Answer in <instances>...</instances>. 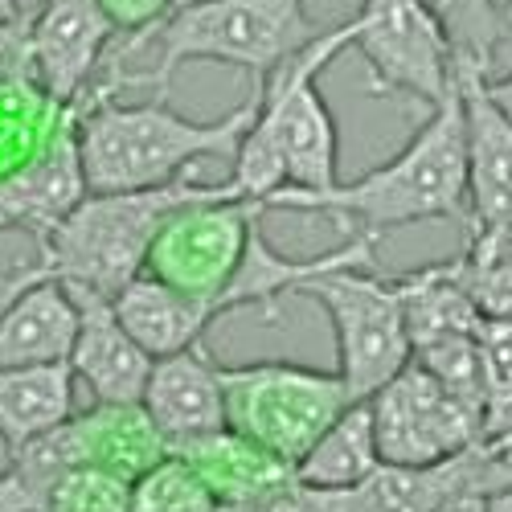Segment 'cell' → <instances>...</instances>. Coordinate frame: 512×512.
Returning <instances> with one entry per match:
<instances>
[{"label":"cell","mask_w":512,"mask_h":512,"mask_svg":"<svg viewBox=\"0 0 512 512\" xmlns=\"http://www.w3.org/2000/svg\"><path fill=\"white\" fill-rule=\"evenodd\" d=\"M349 46L353 25L345 21L259 82V111L230 168V185L242 197L267 205L275 193H328L340 185V132L320 95V74Z\"/></svg>","instance_id":"6da1fadb"},{"label":"cell","mask_w":512,"mask_h":512,"mask_svg":"<svg viewBox=\"0 0 512 512\" xmlns=\"http://www.w3.org/2000/svg\"><path fill=\"white\" fill-rule=\"evenodd\" d=\"M267 209H300L328 213L349 222L353 234H390L414 222H459L467 230L472 205H467V132H463V95L459 78L455 91L431 111L414 140L373 173L357 181H340L328 193H275Z\"/></svg>","instance_id":"7a4b0ae2"},{"label":"cell","mask_w":512,"mask_h":512,"mask_svg":"<svg viewBox=\"0 0 512 512\" xmlns=\"http://www.w3.org/2000/svg\"><path fill=\"white\" fill-rule=\"evenodd\" d=\"M156 95L152 103L123 107L115 99L78 107V148L91 193H132L168 185L193 173L197 160L238 152L259 111V87L222 119H185Z\"/></svg>","instance_id":"3957f363"},{"label":"cell","mask_w":512,"mask_h":512,"mask_svg":"<svg viewBox=\"0 0 512 512\" xmlns=\"http://www.w3.org/2000/svg\"><path fill=\"white\" fill-rule=\"evenodd\" d=\"M218 193H238V189L230 185V177L222 185H205V181H197V173H185L177 181L152 185V189L87 193L78 201V209H70L66 218L37 242L41 246L37 259L66 287H87L95 295L115 300L136 275H144L148 250H152L156 234L164 230V222L173 218L177 209L205 201V197H218Z\"/></svg>","instance_id":"277c9868"},{"label":"cell","mask_w":512,"mask_h":512,"mask_svg":"<svg viewBox=\"0 0 512 512\" xmlns=\"http://www.w3.org/2000/svg\"><path fill=\"white\" fill-rule=\"evenodd\" d=\"M152 37L156 66L140 74V87L152 82L156 95H168V78L185 62L238 66L254 82H263L312 46L320 29L308 21L304 0H197V5H181Z\"/></svg>","instance_id":"5b68a950"},{"label":"cell","mask_w":512,"mask_h":512,"mask_svg":"<svg viewBox=\"0 0 512 512\" xmlns=\"http://www.w3.org/2000/svg\"><path fill=\"white\" fill-rule=\"evenodd\" d=\"M226 426L271 455L300 463L328 426L361 398L336 369H312L291 361L222 365Z\"/></svg>","instance_id":"8992f818"},{"label":"cell","mask_w":512,"mask_h":512,"mask_svg":"<svg viewBox=\"0 0 512 512\" xmlns=\"http://www.w3.org/2000/svg\"><path fill=\"white\" fill-rule=\"evenodd\" d=\"M300 295L328 312L336 336V373L349 381L361 402L410 365V336L394 279L369 275L361 267H340L308 279Z\"/></svg>","instance_id":"52a82bcc"},{"label":"cell","mask_w":512,"mask_h":512,"mask_svg":"<svg viewBox=\"0 0 512 512\" xmlns=\"http://www.w3.org/2000/svg\"><path fill=\"white\" fill-rule=\"evenodd\" d=\"M349 25L373 95L414 99L435 111L455 91L451 41L422 0H361Z\"/></svg>","instance_id":"ba28073f"},{"label":"cell","mask_w":512,"mask_h":512,"mask_svg":"<svg viewBox=\"0 0 512 512\" xmlns=\"http://www.w3.org/2000/svg\"><path fill=\"white\" fill-rule=\"evenodd\" d=\"M263 209V201L238 193H218L177 209L156 234L144 275L197 295V300H209L213 312L222 316V291L238 275L250 230L259 226Z\"/></svg>","instance_id":"9c48e42d"},{"label":"cell","mask_w":512,"mask_h":512,"mask_svg":"<svg viewBox=\"0 0 512 512\" xmlns=\"http://www.w3.org/2000/svg\"><path fill=\"white\" fill-rule=\"evenodd\" d=\"M369 410L381 463L422 467L484 443V414L459 394H451L418 361L394 373L369 398Z\"/></svg>","instance_id":"30bf717a"},{"label":"cell","mask_w":512,"mask_h":512,"mask_svg":"<svg viewBox=\"0 0 512 512\" xmlns=\"http://www.w3.org/2000/svg\"><path fill=\"white\" fill-rule=\"evenodd\" d=\"M512 484V455L492 451L488 443H476L451 459L422 463V467H398L381 463L373 476L340 492V512H431L451 496L484 492Z\"/></svg>","instance_id":"8fae6325"},{"label":"cell","mask_w":512,"mask_h":512,"mask_svg":"<svg viewBox=\"0 0 512 512\" xmlns=\"http://www.w3.org/2000/svg\"><path fill=\"white\" fill-rule=\"evenodd\" d=\"M115 37L119 33L99 0H50L29 17L37 87L58 107H78L95 87V74L107 62Z\"/></svg>","instance_id":"7c38bea8"},{"label":"cell","mask_w":512,"mask_h":512,"mask_svg":"<svg viewBox=\"0 0 512 512\" xmlns=\"http://www.w3.org/2000/svg\"><path fill=\"white\" fill-rule=\"evenodd\" d=\"M70 295L78 308V332L66 361L74 381H82L95 402H140L152 377L148 349L123 328L107 295L87 287H70Z\"/></svg>","instance_id":"4fadbf2b"},{"label":"cell","mask_w":512,"mask_h":512,"mask_svg":"<svg viewBox=\"0 0 512 512\" xmlns=\"http://www.w3.org/2000/svg\"><path fill=\"white\" fill-rule=\"evenodd\" d=\"M13 209L17 226L29 230L37 242L46 238L78 201L91 193L87 168H82V148H78V107H66L58 123L50 127V136L41 140V148L13 168L9 177H0Z\"/></svg>","instance_id":"5bb4252c"},{"label":"cell","mask_w":512,"mask_h":512,"mask_svg":"<svg viewBox=\"0 0 512 512\" xmlns=\"http://www.w3.org/2000/svg\"><path fill=\"white\" fill-rule=\"evenodd\" d=\"M140 402L160 426L168 447L209 435V431H222L226 426L222 365L209 357L205 345H189L181 353L156 357Z\"/></svg>","instance_id":"9a60e30c"},{"label":"cell","mask_w":512,"mask_h":512,"mask_svg":"<svg viewBox=\"0 0 512 512\" xmlns=\"http://www.w3.org/2000/svg\"><path fill=\"white\" fill-rule=\"evenodd\" d=\"M459 95H463V132H467V205L472 222L467 230L512 213V119L488 95V74L459 66Z\"/></svg>","instance_id":"2e32d148"},{"label":"cell","mask_w":512,"mask_h":512,"mask_svg":"<svg viewBox=\"0 0 512 512\" xmlns=\"http://www.w3.org/2000/svg\"><path fill=\"white\" fill-rule=\"evenodd\" d=\"M74 332V295L58 275L46 271L0 312V369L66 365L74 349Z\"/></svg>","instance_id":"e0dca14e"},{"label":"cell","mask_w":512,"mask_h":512,"mask_svg":"<svg viewBox=\"0 0 512 512\" xmlns=\"http://www.w3.org/2000/svg\"><path fill=\"white\" fill-rule=\"evenodd\" d=\"M168 451L181 455L193 467L218 504H238V500L275 492V488L295 480V467L287 459L271 455L259 443H250L246 435L230 431V426L197 435V439H185V443L168 447Z\"/></svg>","instance_id":"ac0fdd59"},{"label":"cell","mask_w":512,"mask_h":512,"mask_svg":"<svg viewBox=\"0 0 512 512\" xmlns=\"http://www.w3.org/2000/svg\"><path fill=\"white\" fill-rule=\"evenodd\" d=\"M82 463L103 467L111 476L140 480L148 467L168 455V439L144 410V402H95L91 410L70 414Z\"/></svg>","instance_id":"d6986e66"},{"label":"cell","mask_w":512,"mask_h":512,"mask_svg":"<svg viewBox=\"0 0 512 512\" xmlns=\"http://www.w3.org/2000/svg\"><path fill=\"white\" fill-rule=\"evenodd\" d=\"M111 304H115L123 328L148 349L152 361L168 357V353H181L189 345H201L205 328L218 320V312H213L209 300L185 295V291L168 287L152 275H136Z\"/></svg>","instance_id":"ffe728a7"},{"label":"cell","mask_w":512,"mask_h":512,"mask_svg":"<svg viewBox=\"0 0 512 512\" xmlns=\"http://www.w3.org/2000/svg\"><path fill=\"white\" fill-rule=\"evenodd\" d=\"M402 316H406V336H410V357L422 345H435L447 336H472L480 328V312L459 287L455 263H435L418 267L410 275H394Z\"/></svg>","instance_id":"44dd1931"},{"label":"cell","mask_w":512,"mask_h":512,"mask_svg":"<svg viewBox=\"0 0 512 512\" xmlns=\"http://www.w3.org/2000/svg\"><path fill=\"white\" fill-rule=\"evenodd\" d=\"M74 414V373L70 365L0 369V443L17 451L33 435L50 431Z\"/></svg>","instance_id":"7402d4cb"},{"label":"cell","mask_w":512,"mask_h":512,"mask_svg":"<svg viewBox=\"0 0 512 512\" xmlns=\"http://www.w3.org/2000/svg\"><path fill=\"white\" fill-rule=\"evenodd\" d=\"M377 467H381V451L373 435V410L365 398L340 414L316 439V447L295 463V480L320 492H345L365 476H373Z\"/></svg>","instance_id":"603a6c76"},{"label":"cell","mask_w":512,"mask_h":512,"mask_svg":"<svg viewBox=\"0 0 512 512\" xmlns=\"http://www.w3.org/2000/svg\"><path fill=\"white\" fill-rule=\"evenodd\" d=\"M422 5L443 25L459 66L492 74L496 50L512 33V17L496 5V0H422Z\"/></svg>","instance_id":"cb8c5ba5"},{"label":"cell","mask_w":512,"mask_h":512,"mask_svg":"<svg viewBox=\"0 0 512 512\" xmlns=\"http://www.w3.org/2000/svg\"><path fill=\"white\" fill-rule=\"evenodd\" d=\"M132 512H218V500L181 455L168 451L140 480H132Z\"/></svg>","instance_id":"d4e9b609"},{"label":"cell","mask_w":512,"mask_h":512,"mask_svg":"<svg viewBox=\"0 0 512 512\" xmlns=\"http://www.w3.org/2000/svg\"><path fill=\"white\" fill-rule=\"evenodd\" d=\"M9 467H17V472L50 496V488L74 472V467H82V451H78V435H74V422H58L50 426V431L33 435L29 443H21L17 451H9Z\"/></svg>","instance_id":"484cf974"},{"label":"cell","mask_w":512,"mask_h":512,"mask_svg":"<svg viewBox=\"0 0 512 512\" xmlns=\"http://www.w3.org/2000/svg\"><path fill=\"white\" fill-rule=\"evenodd\" d=\"M50 512H132V480L82 463L50 488Z\"/></svg>","instance_id":"4316f807"},{"label":"cell","mask_w":512,"mask_h":512,"mask_svg":"<svg viewBox=\"0 0 512 512\" xmlns=\"http://www.w3.org/2000/svg\"><path fill=\"white\" fill-rule=\"evenodd\" d=\"M451 263H455L459 287L467 291V300L476 304L484 320H512V259L472 263L463 254H455Z\"/></svg>","instance_id":"83f0119b"},{"label":"cell","mask_w":512,"mask_h":512,"mask_svg":"<svg viewBox=\"0 0 512 512\" xmlns=\"http://www.w3.org/2000/svg\"><path fill=\"white\" fill-rule=\"evenodd\" d=\"M177 5L181 0H99V9L115 25V33L132 37V41L152 37L168 17L177 13Z\"/></svg>","instance_id":"f1b7e54d"},{"label":"cell","mask_w":512,"mask_h":512,"mask_svg":"<svg viewBox=\"0 0 512 512\" xmlns=\"http://www.w3.org/2000/svg\"><path fill=\"white\" fill-rule=\"evenodd\" d=\"M13 82H37L29 17H17V21L0 25V87H13Z\"/></svg>","instance_id":"f546056e"},{"label":"cell","mask_w":512,"mask_h":512,"mask_svg":"<svg viewBox=\"0 0 512 512\" xmlns=\"http://www.w3.org/2000/svg\"><path fill=\"white\" fill-rule=\"evenodd\" d=\"M0 512H50V496L33 488L17 467L0 472Z\"/></svg>","instance_id":"4dcf8cb0"},{"label":"cell","mask_w":512,"mask_h":512,"mask_svg":"<svg viewBox=\"0 0 512 512\" xmlns=\"http://www.w3.org/2000/svg\"><path fill=\"white\" fill-rule=\"evenodd\" d=\"M46 271H50V267L41 263V259H37V263H25V267H13L5 279H0V312H5V308L17 300V295H21V291H25L33 279L46 275Z\"/></svg>","instance_id":"1f68e13d"},{"label":"cell","mask_w":512,"mask_h":512,"mask_svg":"<svg viewBox=\"0 0 512 512\" xmlns=\"http://www.w3.org/2000/svg\"><path fill=\"white\" fill-rule=\"evenodd\" d=\"M484 492H463V496H451V500H443L439 508H431V512H484Z\"/></svg>","instance_id":"d6a6232c"},{"label":"cell","mask_w":512,"mask_h":512,"mask_svg":"<svg viewBox=\"0 0 512 512\" xmlns=\"http://www.w3.org/2000/svg\"><path fill=\"white\" fill-rule=\"evenodd\" d=\"M488 95L496 99V107L512 119V70L504 74V78H488Z\"/></svg>","instance_id":"836d02e7"},{"label":"cell","mask_w":512,"mask_h":512,"mask_svg":"<svg viewBox=\"0 0 512 512\" xmlns=\"http://www.w3.org/2000/svg\"><path fill=\"white\" fill-rule=\"evenodd\" d=\"M484 512H512V484H508V488H496V492L484 500Z\"/></svg>","instance_id":"e575fe53"},{"label":"cell","mask_w":512,"mask_h":512,"mask_svg":"<svg viewBox=\"0 0 512 512\" xmlns=\"http://www.w3.org/2000/svg\"><path fill=\"white\" fill-rule=\"evenodd\" d=\"M0 230H21L17 226V209H13L9 193H5V185H0Z\"/></svg>","instance_id":"d590c367"},{"label":"cell","mask_w":512,"mask_h":512,"mask_svg":"<svg viewBox=\"0 0 512 512\" xmlns=\"http://www.w3.org/2000/svg\"><path fill=\"white\" fill-rule=\"evenodd\" d=\"M17 17H21L17 0H0V25H5V21H17Z\"/></svg>","instance_id":"8d00e7d4"},{"label":"cell","mask_w":512,"mask_h":512,"mask_svg":"<svg viewBox=\"0 0 512 512\" xmlns=\"http://www.w3.org/2000/svg\"><path fill=\"white\" fill-rule=\"evenodd\" d=\"M50 0H17V9H21V17H33L37 9H46Z\"/></svg>","instance_id":"74e56055"},{"label":"cell","mask_w":512,"mask_h":512,"mask_svg":"<svg viewBox=\"0 0 512 512\" xmlns=\"http://www.w3.org/2000/svg\"><path fill=\"white\" fill-rule=\"evenodd\" d=\"M181 5H197V0H181ZM181 5H177V9H181Z\"/></svg>","instance_id":"f35d334b"}]
</instances>
